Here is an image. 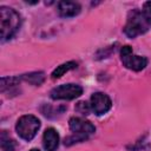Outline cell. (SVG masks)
<instances>
[{
  "label": "cell",
  "mask_w": 151,
  "mask_h": 151,
  "mask_svg": "<svg viewBox=\"0 0 151 151\" xmlns=\"http://www.w3.org/2000/svg\"><path fill=\"white\" fill-rule=\"evenodd\" d=\"M20 15L17 11L11 7L1 6L0 7V29L1 39H11L20 27Z\"/></svg>",
  "instance_id": "obj_1"
},
{
  "label": "cell",
  "mask_w": 151,
  "mask_h": 151,
  "mask_svg": "<svg viewBox=\"0 0 151 151\" xmlns=\"http://www.w3.org/2000/svg\"><path fill=\"white\" fill-rule=\"evenodd\" d=\"M149 24L146 22L142 11L132 9L127 17L124 32L129 38H136L138 35L144 34L149 29Z\"/></svg>",
  "instance_id": "obj_2"
},
{
  "label": "cell",
  "mask_w": 151,
  "mask_h": 151,
  "mask_svg": "<svg viewBox=\"0 0 151 151\" xmlns=\"http://www.w3.org/2000/svg\"><path fill=\"white\" fill-rule=\"evenodd\" d=\"M40 127V120L32 114L21 116L15 125L17 133L25 140H32Z\"/></svg>",
  "instance_id": "obj_3"
},
{
  "label": "cell",
  "mask_w": 151,
  "mask_h": 151,
  "mask_svg": "<svg viewBox=\"0 0 151 151\" xmlns=\"http://www.w3.org/2000/svg\"><path fill=\"white\" fill-rule=\"evenodd\" d=\"M120 57H122V63L124 64V66L132 71H142L147 65V59L145 57L133 54L132 48L129 45H125L122 47Z\"/></svg>",
  "instance_id": "obj_4"
},
{
  "label": "cell",
  "mask_w": 151,
  "mask_h": 151,
  "mask_svg": "<svg viewBox=\"0 0 151 151\" xmlns=\"http://www.w3.org/2000/svg\"><path fill=\"white\" fill-rule=\"evenodd\" d=\"M83 94V87L77 84H63L54 87L50 96L54 100H72Z\"/></svg>",
  "instance_id": "obj_5"
},
{
  "label": "cell",
  "mask_w": 151,
  "mask_h": 151,
  "mask_svg": "<svg viewBox=\"0 0 151 151\" xmlns=\"http://www.w3.org/2000/svg\"><path fill=\"white\" fill-rule=\"evenodd\" d=\"M70 130L73 132V134L81 136L84 138H87L90 134L94 133L96 127L93 124H91L88 120H85L80 117H72L68 122Z\"/></svg>",
  "instance_id": "obj_6"
},
{
  "label": "cell",
  "mask_w": 151,
  "mask_h": 151,
  "mask_svg": "<svg viewBox=\"0 0 151 151\" xmlns=\"http://www.w3.org/2000/svg\"><path fill=\"white\" fill-rule=\"evenodd\" d=\"M90 105H91V110L96 114L100 116V114H104L107 111H110V109L112 106V101H111V98L106 93L96 92L91 97Z\"/></svg>",
  "instance_id": "obj_7"
},
{
  "label": "cell",
  "mask_w": 151,
  "mask_h": 151,
  "mask_svg": "<svg viewBox=\"0 0 151 151\" xmlns=\"http://www.w3.org/2000/svg\"><path fill=\"white\" fill-rule=\"evenodd\" d=\"M81 7L74 1H60L58 4V13L63 18H72L80 13Z\"/></svg>",
  "instance_id": "obj_8"
},
{
  "label": "cell",
  "mask_w": 151,
  "mask_h": 151,
  "mask_svg": "<svg viewBox=\"0 0 151 151\" xmlns=\"http://www.w3.org/2000/svg\"><path fill=\"white\" fill-rule=\"evenodd\" d=\"M42 144L46 151H55L59 146V134L55 129L48 127L45 130L42 136Z\"/></svg>",
  "instance_id": "obj_9"
},
{
  "label": "cell",
  "mask_w": 151,
  "mask_h": 151,
  "mask_svg": "<svg viewBox=\"0 0 151 151\" xmlns=\"http://www.w3.org/2000/svg\"><path fill=\"white\" fill-rule=\"evenodd\" d=\"M76 67H77V63H76V61H67V63H64V64L57 66V68L52 72L51 77H52V79H58V78L63 77L66 72H68V71H71V70H73V68H76Z\"/></svg>",
  "instance_id": "obj_10"
},
{
  "label": "cell",
  "mask_w": 151,
  "mask_h": 151,
  "mask_svg": "<svg viewBox=\"0 0 151 151\" xmlns=\"http://www.w3.org/2000/svg\"><path fill=\"white\" fill-rule=\"evenodd\" d=\"M21 79L32 85H40L45 80V74L42 72H31L27 74H22Z\"/></svg>",
  "instance_id": "obj_11"
},
{
  "label": "cell",
  "mask_w": 151,
  "mask_h": 151,
  "mask_svg": "<svg viewBox=\"0 0 151 151\" xmlns=\"http://www.w3.org/2000/svg\"><path fill=\"white\" fill-rule=\"evenodd\" d=\"M0 151H14V143L5 131L0 137Z\"/></svg>",
  "instance_id": "obj_12"
},
{
  "label": "cell",
  "mask_w": 151,
  "mask_h": 151,
  "mask_svg": "<svg viewBox=\"0 0 151 151\" xmlns=\"http://www.w3.org/2000/svg\"><path fill=\"white\" fill-rule=\"evenodd\" d=\"M20 80H21V78H19V77H2L1 78V92H4L8 87L17 85Z\"/></svg>",
  "instance_id": "obj_13"
},
{
  "label": "cell",
  "mask_w": 151,
  "mask_h": 151,
  "mask_svg": "<svg viewBox=\"0 0 151 151\" xmlns=\"http://www.w3.org/2000/svg\"><path fill=\"white\" fill-rule=\"evenodd\" d=\"M142 13H143V15H144L146 22H147L149 26L151 27V1H146V2H144Z\"/></svg>",
  "instance_id": "obj_14"
},
{
  "label": "cell",
  "mask_w": 151,
  "mask_h": 151,
  "mask_svg": "<svg viewBox=\"0 0 151 151\" xmlns=\"http://www.w3.org/2000/svg\"><path fill=\"white\" fill-rule=\"evenodd\" d=\"M76 110L79 111V112L83 113V114H88L90 111H92V110H91V105L87 104V103H85V101H79V103L77 104Z\"/></svg>",
  "instance_id": "obj_15"
},
{
  "label": "cell",
  "mask_w": 151,
  "mask_h": 151,
  "mask_svg": "<svg viewBox=\"0 0 151 151\" xmlns=\"http://www.w3.org/2000/svg\"><path fill=\"white\" fill-rule=\"evenodd\" d=\"M29 151H40V150H38V149H32V150H29Z\"/></svg>",
  "instance_id": "obj_16"
}]
</instances>
